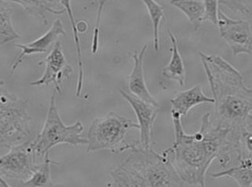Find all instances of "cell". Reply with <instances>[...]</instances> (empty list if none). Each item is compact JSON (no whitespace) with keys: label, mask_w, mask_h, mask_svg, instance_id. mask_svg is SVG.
<instances>
[{"label":"cell","mask_w":252,"mask_h":187,"mask_svg":"<svg viewBox=\"0 0 252 187\" xmlns=\"http://www.w3.org/2000/svg\"><path fill=\"white\" fill-rule=\"evenodd\" d=\"M9 186L10 185L8 184L7 182L0 176V187H9Z\"/></svg>","instance_id":"obj_26"},{"label":"cell","mask_w":252,"mask_h":187,"mask_svg":"<svg viewBox=\"0 0 252 187\" xmlns=\"http://www.w3.org/2000/svg\"><path fill=\"white\" fill-rule=\"evenodd\" d=\"M130 156L120 166L110 172L114 187H187L172 162L170 149L162 154L152 147L144 148L138 142L130 143Z\"/></svg>","instance_id":"obj_3"},{"label":"cell","mask_w":252,"mask_h":187,"mask_svg":"<svg viewBox=\"0 0 252 187\" xmlns=\"http://www.w3.org/2000/svg\"><path fill=\"white\" fill-rule=\"evenodd\" d=\"M172 112L181 116H187L191 109L201 103H214V98L208 97L203 94L202 87L197 85L189 90L178 93L170 99Z\"/></svg>","instance_id":"obj_13"},{"label":"cell","mask_w":252,"mask_h":187,"mask_svg":"<svg viewBox=\"0 0 252 187\" xmlns=\"http://www.w3.org/2000/svg\"><path fill=\"white\" fill-rule=\"evenodd\" d=\"M9 149L0 157V176L6 181L15 180L23 184L33 175L44 158L37 156L32 141H24Z\"/></svg>","instance_id":"obj_7"},{"label":"cell","mask_w":252,"mask_h":187,"mask_svg":"<svg viewBox=\"0 0 252 187\" xmlns=\"http://www.w3.org/2000/svg\"><path fill=\"white\" fill-rule=\"evenodd\" d=\"M28 103L9 92L0 81V147L9 149L24 141L33 132Z\"/></svg>","instance_id":"obj_4"},{"label":"cell","mask_w":252,"mask_h":187,"mask_svg":"<svg viewBox=\"0 0 252 187\" xmlns=\"http://www.w3.org/2000/svg\"><path fill=\"white\" fill-rule=\"evenodd\" d=\"M215 104L216 125L230 130V138L252 130V90L243 75L220 56L199 52Z\"/></svg>","instance_id":"obj_2"},{"label":"cell","mask_w":252,"mask_h":187,"mask_svg":"<svg viewBox=\"0 0 252 187\" xmlns=\"http://www.w3.org/2000/svg\"><path fill=\"white\" fill-rule=\"evenodd\" d=\"M172 6L184 13L195 31H197L203 23L204 5L203 0H171Z\"/></svg>","instance_id":"obj_17"},{"label":"cell","mask_w":252,"mask_h":187,"mask_svg":"<svg viewBox=\"0 0 252 187\" xmlns=\"http://www.w3.org/2000/svg\"><path fill=\"white\" fill-rule=\"evenodd\" d=\"M218 27L220 37L232 50L234 56L240 54L252 55V31L248 21L233 20L219 10Z\"/></svg>","instance_id":"obj_8"},{"label":"cell","mask_w":252,"mask_h":187,"mask_svg":"<svg viewBox=\"0 0 252 187\" xmlns=\"http://www.w3.org/2000/svg\"><path fill=\"white\" fill-rule=\"evenodd\" d=\"M171 112L175 141L169 149L174 167L186 185L205 187L206 173L213 161L218 158L222 167L230 161L234 151L230 130L214 124L207 113L202 118L199 130L188 134L183 129L181 116Z\"/></svg>","instance_id":"obj_1"},{"label":"cell","mask_w":252,"mask_h":187,"mask_svg":"<svg viewBox=\"0 0 252 187\" xmlns=\"http://www.w3.org/2000/svg\"><path fill=\"white\" fill-rule=\"evenodd\" d=\"M51 162L52 161L50 159L49 153H48L33 175L20 185L24 187H53L51 176Z\"/></svg>","instance_id":"obj_20"},{"label":"cell","mask_w":252,"mask_h":187,"mask_svg":"<svg viewBox=\"0 0 252 187\" xmlns=\"http://www.w3.org/2000/svg\"><path fill=\"white\" fill-rule=\"evenodd\" d=\"M65 34L62 20L57 19L48 31L38 38L28 44H16V47L20 50V53L12 64L11 73H13L19 68L27 56L34 54L46 53L50 47L55 44L59 35L64 36Z\"/></svg>","instance_id":"obj_11"},{"label":"cell","mask_w":252,"mask_h":187,"mask_svg":"<svg viewBox=\"0 0 252 187\" xmlns=\"http://www.w3.org/2000/svg\"><path fill=\"white\" fill-rule=\"evenodd\" d=\"M120 94L127 101L135 113L140 130L139 145L144 148L152 147V132L154 123L157 118L160 107L138 99L132 94L120 90Z\"/></svg>","instance_id":"obj_10"},{"label":"cell","mask_w":252,"mask_h":187,"mask_svg":"<svg viewBox=\"0 0 252 187\" xmlns=\"http://www.w3.org/2000/svg\"><path fill=\"white\" fill-rule=\"evenodd\" d=\"M147 45L141 48V52H137L132 55L133 60V67L130 75L127 77V86L130 94L138 99L150 103L156 107H160L157 99L149 92L145 76H144V57L147 51Z\"/></svg>","instance_id":"obj_12"},{"label":"cell","mask_w":252,"mask_h":187,"mask_svg":"<svg viewBox=\"0 0 252 187\" xmlns=\"http://www.w3.org/2000/svg\"><path fill=\"white\" fill-rule=\"evenodd\" d=\"M252 158L239 160V165L219 173H213L212 178L230 177L241 187H252Z\"/></svg>","instance_id":"obj_16"},{"label":"cell","mask_w":252,"mask_h":187,"mask_svg":"<svg viewBox=\"0 0 252 187\" xmlns=\"http://www.w3.org/2000/svg\"><path fill=\"white\" fill-rule=\"evenodd\" d=\"M83 130V125L79 121L72 125H64L58 110L56 95L53 94L50 99L49 108L42 130L32 141V145L37 156L43 159L45 155L49 153V151L56 145H87V138L82 136Z\"/></svg>","instance_id":"obj_6"},{"label":"cell","mask_w":252,"mask_h":187,"mask_svg":"<svg viewBox=\"0 0 252 187\" xmlns=\"http://www.w3.org/2000/svg\"><path fill=\"white\" fill-rule=\"evenodd\" d=\"M133 128L139 129L138 125L115 112H109L102 118H95L89 128L86 153L103 149L113 153L129 150L130 143L125 141V137Z\"/></svg>","instance_id":"obj_5"},{"label":"cell","mask_w":252,"mask_h":187,"mask_svg":"<svg viewBox=\"0 0 252 187\" xmlns=\"http://www.w3.org/2000/svg\"><path fill=\"white\" fill-rule=\"evenodd\" d=\"M13 8L5 0H0V47L20 38L12 23Z\"/></svg>","instance_id":"obj_19"},{"label":"cell","mask_w":252,"mask_h":187,"mask_svg":"<svg viewBox=\"0 0 252 187\" xmlns=\"http://www.w3.org/2000/svg\"><path fill=\"white\" fill-rule=\"evenodd\" d=\"M148 9L153 27L154 49L159 50V25L164 17V9L156 0H142Z\"/></svg>","instance_id":"obj_21"},{"label":"cell","mask_w":252,"mask_h":187,"mask_svg":"<svg viewBox=\"0 0 252 187\" xmlns=\"http://www.w3.org/2000/svg\"><path fill=\"white\" fill-rule=\"evenodd\" d=\"M218 3L231 9L233 11L239 12L244 14H249L250 10L244 3L243 0H218Z\"/></svg>","instance_id":"obj_24"},{"label":"cell","mask_w":252,"mask_h":187,"mask_svg":"<svg viewBox=\"0 0 252 187\" xmlns=\"http://www.w3.org/2000/svg\"><path fill=\"white\" fill-rule=\"evenodd\" d=\"M88 28V25L86 24V21H80L79 24H77V29L79 33H84L86 31Z\"/></svg>","instance_id":"obj_25"},{"label":"cell","mask_w":252,"mask_h":187,"mask_svg":"<svg viewBox=\"0 0 252 187\" xmlns=\"http://www.w3.org/2000/svg\"><path fill=\"white\" fill-rule=\"evenodd\" d=\"M168 35L172 44V58L170 62L162 70V75L167 79L176 81L180 87H183L186 83V68L184 62L182 59L181 54L179 52L177 40L172 32L168 31Z\"/></svg>","instance_id":"obj_15"},{"label":"cell","mask_w":252,"mask_h":187,"mask_svg":"<svg viewBox=\"0 0 252 187\" xmlns=\"http://www.w3.org/2000/svg\"><path fill=\"white\" fill-rule=\"evenodd\" d=\"M61 3H62L64 9H65V13H67V14H68L70 23H71V29H72V31H73L74 41H75V44L77 58H78V67H79V78H78L75 94H76L77 97H79L81 94H82V88H83L85 75L83 62H82L80 39H79V31H78V29H77V24L75 23L73 11H72V9L71 7V0H61Z\"/></svg>","instance_id":"obj_18"},{"label":"cell","mask_w":252,"mask_h":187,"mask_svg":"<svg viewBox=\"0 0 252 187\" xmlns=\"http://www.w3.org/2000/svg\"><path fill=\"white\" fill-rule=\"evenodd\" d=\"M40 64H45L44 74L41 78L33 81L30 85L33 87H41L53 84L55 90L59 94H62L63 81L70 77L73 69L64 56L63 46L59 40L55 43L53 49L44 61L39 63Z\"/></svg>","instance_id":"obj_9"},{"label":"cell","mask_w":252,"mask_h":187,"mask_svg":"<svg viewBox=\"0 0 252 187\" xmlns=\"http://www.w3.org/2000/svg\"><path fill=\"white\" fill-rule=\"evenodd\" d=\"M110 0H97L98 2V10H97L96 21H95V28L94 31V37H93V43H92V53L95 55L99 49V28H100L101 17L103 11V8L106 2Z\"/></svg>","instance_id":"obj_22"},{"label":"cell","mask_w":252,"mask_h":187,"mask_svg":"<svg viewBox=\"0 0 252 187\" xmlns=\"http://www.w3.org/2000/svg\"><path fill=\"white\" fill-rule=\"evenodd\" d=\"M15 2L22 6L26 11L42 20L44 25L48 24V13L61 15L65 13V9L61 3V0H5Z\"/></svg>","instance_id":"obj_14"},{"label":"cell","mask_w":252,"mask_h":187,"mask_svg":"<svg viewBox=\"0 0 252 187\" xmlns=\"http://www.w3.org/2000/svg\"><path fill=\"white\" fill-rule=\"evenodd\" d=\"M204 5V17L203 22L209 21L215 26H218V0H203Z\"/></svg>","instance_id":"obj_23"}]
</instances>
